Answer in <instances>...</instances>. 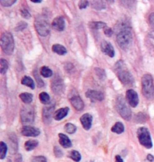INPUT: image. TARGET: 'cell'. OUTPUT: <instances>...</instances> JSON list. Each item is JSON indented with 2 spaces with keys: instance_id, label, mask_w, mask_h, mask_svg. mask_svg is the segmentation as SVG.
Wrapping results in <instances>:
<instances>
[{
  "instance_id": "1",
  "label": "cell",
  "mask_w": 154,
  "mask_h": 162,
  "mask_svg": "<svg viewBox=\"0 0 154 162\" xmlns=\"http://www.w3.org/2000/svg\"><path fill=\"white\" fill-rule=\"evenodd\" d=\"M115 30L117 32L116 40L119 46L124 51L128 50L133 40L132 30L128 22L121 20L116 24Z\"/></svg>"
},
{
  "instance_id": "2",
  "label": "cell",
  "mask_w": 154,
  "mask_h": 162,
  "mask_svg": "<svg viewBox=\"0 0 154 162\" xmlns=\"http://www.w3.org/2000/svg\"><path fill=\"white\" fill-rule=\"evenodd\" d=\"M113 70L123 85L127 87H132L134 85V78L122 60L118 61L115 64Z\"/></svg>"
},
{
  "instance_id": "3",
  "label": "cell",
  "mask_w": 154,
  "mask_h": 162,
  "mask_svg": "<svg viewBox=\"0 0 154 162\" xmlns=\"http://www.w3.org/2000/svg\"><path fill=\"white\" fill-rule=\"evenodd\" d=\"M34 25L37 33L43 37L48 36L50 32V25L47 17L44 15H38L36 17Z\"/></svg>"
},
{
  "instance_id": "4",
  "label": "cell",
  "mask_w": 154,
  "mask_h": 162,
  "mask_svg": "<svg viewBox=\"0 0 154 162\" xmlns=\"http://www.w3.org/2000/svg\"><path fill=\"white\" fill-rule=\"evenodd\" d=\"M142 93L145 97L149 100L154 99V84L152 77L149 74H145L142 78Z\"/></svg>"
},
{
  "instance_id": "5",
  "label": "cell",
  "mask_w": 154,
  "mask_h": 162,
  "mask_svg": "<svg viewBox=\"0 0 154 162\" xmlns=\"http://www.w3.org/2000/svg\"><path fill=\"white\" fill-rule=\"evenodd\" d=\"M116 110L120 114L122 118L127 121H130L132 117V113L129 106L128 105L125 98L121 95L117 96L115 103Z\"/></svg>"
},
{
  "instance_id": "6",
  "label": "cell",
  "mask_w": 154,
  "mask_h": 162,
  "mask_svg": "<svg viewBox=\"0 0 154 162\" xmlns=\"http://www.w3.org/2000/svg\"><path fill=\"white\" fill-rule=\"evenodd\" d=\"M0 44L2 50L5 54L11 55L13 53L15 49V41L13 35L10 33L5 32L2 33Z\"/></svg>"
},
{
  "instance_id": "7",
  "label": "cell",
  "mask_w": 154,
  "mask_h": 162,
  "mask_svg": "<svg viewBox=\"0 0 154 162\" xmlns=\"http://www.w3.org/2000/svg\"><path fill=\"white\" fill-rule=\"evenodd\" d=\"M137 135L138 141L142 146L145 147L147 149H151L152 147L151 134L147 128H139L137 131Z\"/></svg>"
},
{
  "instance_id": "8",
  "label": "cell",
  "mask_w": 154,
  "mask_h": 162,
  "mask_svg": "<svg viewBox=\"0 0 154 162\" xmlns=\"http://www.w3.org/2000/svg\"><path fill=\"white\" fill-rule=\"evenodd\" d=\"M21 121L23 125H30L34 121V110L32 106H24L20 113Z\"/></svg>"
},
{
  "instance_id": "9",
  "label": "cell",
  "mask_w": 154,
  "mask_h": 162,
  "mask_svg": "<svg viewBox=\"0 0 154 162\" xmlns=\"http://www.w3.org/2000/svg\"><path fill=\"white\" fill-rule=\"evenodd\" d=\"M51 88L52 92L56 95H60L64 93L65 89V83L63 79L59 76H56L51 81Z\"/></svg>"
},
{
  "instance_id": "10",
  "label": "cell",
  "mask_w": 154,
  "mask_h": 162,
  "mask_svg": "<svg viewBox=\"0 0 154 162\" xmlns=\"http://www.w3.org/2000/svg\"><path fill=\"white\" fill-rule=\"evenodd\" d=\"M55 105L52 103H49L43 108L42 110V120L45 123L49 125L52 121L54 115Z\"/></svg>"
},
{
  "instance_id": "11",
  "label": "cell",
  "mask_w": 154,
  "mask_h": 162,
  "mask_svg": "<svg viewBox=\"0 0 154 162\" xmlns=\"http://www.w3.org/2000/svg\"><path fill=\"white\" fill-rule=\"evenodd\" d=\"M69 102L77 111H81L84 108V103L80 95L77 92L72 91L69 97Z\"/></svg>"
},
{
  "instance_id": "12",
  "label": "cell",
  "mask_w": 154,
  "mask_h": 162,
  "mask_svg": "<svg viewBox=\"0 0 154 162\" xmlns=\"http://www.w3.org/2000/svg\"><path fill=\"white\" fill-rule=\"evenodd\" d=\"M21 133L24 136L34 138L40 135L41 131L36 127L30 125H25L22 128Z\"/></svg>"
},
{
  "instance_id": "13",
  "label": "cell",
  "mask_w": 154,
  "mask_h": 162,
  "mask_svg": "<svg viewBox=\"0 0 154 162\" xmlns=\"http://www.w3.org/2000/svg\"><path fill=\"white\" fill-rule=\"evenodd\" d=\"M126 99L131 106L135 108L138 105L139 102L137 93L134 89H130L126 92Z\"/></svg>"
},
{
  "instance_id": "14",
  "label": "cell",
  "mask_w": 154,
  "mask_h": 162,
  "mask_svg": "<svg viewBox=\"0 0 154 162\" xmlns=\"http://www.w3.org/2000/svg\"><path fill=\"white\" fill-rule=\"evenodd\" d=\"M101 50L103 53L110 57H113L115 55V51L112 44L107 41L103 40L101 44Z\"/></svg>"
},
{
  "instance_id": "15",
  "label": "cell",
  "mask_w": 154,
  "mask_h": 162,
  "mask_svg": "<svg viewBox=\"0 0 154 162\" xmlns=\"http://www.w3.org/2000/svg\"><path fill=\"white\" fill-rule=\"evenodd\" d=\"M86 97L93 101H102L104 99V94L100 91L89 89L86 92Z\"/></svg>"
},
{
  "instance_id": "16",
  "label": "cell",
  "mask_w": 154,
  "mask_h": 162,
  "mask_svg": "<svg viewBox=\"0 0 154 162\" xmlns=\"http://www.w3.org/2000/svg\"><path fill=\"white\" fill-rule=\"evenodd\" d=\"M52 27L57 32H62L65 28V18L63 16H57L52 22Z\"/></svg>"
},
{
  "instance_id": "17",
  "label": "cell",
  "mask_w": 154,
  "mask_h": 162,
  "mask_svg": "<svg viewBox=\"0 0 154 162\" xmlns=\"http://www.w3.org/2000/svg\"><path fill=\"white\" fill-rule=\"evenodd\" d=\"M93 117L89 113L84 114L80 117V122L83 128L86 131L90 129L92 125Z\"/></svg>"
},
{
  "instance_id": "18",
  "label": "cell",
  "mask_w": 154,
  "mask_h": 162,
  "mask_svg": "<svg viewBox=\"0 0 154 162\" xmlns=\"http://www.w3.org/2000/svg\"><path fill=\"white\" fill-rule=\"evenodd\" d=\"M69 111V108L68 107L61 108L54 112L53 115V119H54L57 121H60L63 119L67 116Z\"/></svg>"
},
{
  "instance_id": "19",
  "label": "cell",
  "mask_w": 154,
  "mask_h": 162,
  "mask_svg": "<svg viewBox=\"0 0 154 162\" xmlns=\"http://www.w3.org/2000/svg\"><path fill=\"white\" fill-rule=\"evenodd\" d=\"M59 143L64 148H69L72 146L71 140L66 134L63 133H60L58 134Z\"/></svg>"
},
{
  "instance_id": "20",
  "label": "cell",
  "mask_w": 154,
  "mask_h": 162,
  "mask_svg": "<svg viewBox=\"0 0 154 162\" xmlns=\"http://www.w3.org/2000/svg\"><path fill=\"white\" fill-rule=\"evenodd\" d=\"M52 51L60 56H63L67 52L65 47L60 44H55L52 46Z\"/></svg>"
},
{
  "instance_id": "21",
  "label": "cell",
  "mask_w": 154,
  "mask_h": 162,
  "mask_svg": "<svg viewBox=\"0 0 154 162\" xmlns=\"http://www.w3.org/2000/svg\"><path fill=\"white\" fill-rule=\"evenodd\" d=\"M39 145V142L37 140L31 139L25 142L24 144V148L26 151H30L34 149L37 146Z\"/></svg>"
},
{
  "instance_id": "22",
  "label": "cell",
  "mask_w": 154,
  "mask_h": 162,
  "mask_svg": "<svg viewBox=\"0 0 154 162\" xmlns=\"http://www.w3.org/2000/svg\"><path fill=\"white\" fill-rule=\"evenodd\" d=\"M89 27L90 29L93 30H99L105 29L107 27V25L102 21H91L89 23Z\"/></svg>"
},
{
  "instance_id": "23",
  "label": "cell",
  "mask_w": 154,
  "mask_h": 162,
  "mask_svg": "<svg viewBox=\"0 0 154 162\" xmlns=\"http://www.w3.org/2000/svg\"><path fill=\"white\" fill-rule=\"evenodd\" d=\"M21 84L24 85H25L31 89H35V84L32 78L28 76H24L21 79Z\"/></svg>"
},
{
  "instance_id": "24",
  "label": "cell",
  "mask_w": 154,
  "mask_h": 162,
  "mask_svg": "<svg viewBox=\"0 0 154 162\" xmlns=\"http://www.w3.org/2000/svg\"><path fill=\"white\" fill-rule=\"evenodd\" d=\"M19 98L21 99V100L26 104H30L32 103L33 99V95L32 93L25 92L22 93L19 96Z\"/></svg>"
},
{
  "instance_id": "25",
  "label": "cell",
  "mask_w": 154,
  "mask_h": 162,
  "mask_svg": "<svg viewBox=\"0 0 154 162\" xmlns=\"http://www.w3.org/2000/svg\"><path fill=\"white\" fill-rule=\"evenodd\" d=\"M111 130L113 132L117 134H121L124 132L125 127L122 122H117L114 123V125L112 127Z\"/></svg>"
},
{
  "instance_id": "26",
  "label": "cell",
  "mask_w": 154,
  "mask_h": 162,
  "mask_svg": "<svg viewBox=\"0 0 154 162\" xmlns=\"http://www.w3.org/2000/svg\"><path fill=\"white\" fill-rule=\"evenodd\" d=\"M40 74L43 78H48L53 75V72L48 67L43 66L40 69Z\"/></svg>"
},
{
  "instance_id": "27",
  "label": "cell",
  "mask_w": 154,
  "mask_h": 162,
  "mask_svg": "<svg viewBox=\"0 0 154 162\" xmlns=\"http://www.w3.org/2000/svg\"><path fill=\"white\" fill-rule=\"evenodd\" d=\"M68 157L75 162H80L81 160V154L76 150H72L70 151L68 155Z\"/></svg>"
},
{
  "instance_id": "28",
  "label": "cell",
  "mask_w": 154,
  "mask_h": 162,
  "mask_svg": "<svg viewBox=\"0 0 154 162\" xmlns=\"http://www.w3.org/2000/svg\"><path fill=\"white\" fill-rule=\"evenodd\" d=\"M92 8L97 10H101L106 8V5L102 1H93L92 3Z\"/></svg>"
},
{
  "instance_id": "29",
  "label": "cell",
  "mask_w": 154,
  "mask_h": 162,
  "mask_svg": "<svg viewBox=\"0 0 154 162\" xmlns=\"http://www.w3.org/2000/svg\"><path fill=\"white\" fill-rule=\"evenodd\" d=\"M8 68V63L7 61L4 58L0 59V73L1 74H4L7 72Z\"/></svg>"
},
{
  "instance_id": "30",
  "label": "cell",
  "mask_w": 154,
  "mask_h": 162,
  "mask_svg": "<svg viewBox=\"0 0 154 162\" xmlns=\"http://www.w3.org/2000/svg\"><path fill=\"white\" fill-rule=\"evenodd\" d=\"M39 99L43 105H48L50 103V96L46 92H42L39 95Z\"/></svg>"
},
{
  "instance_id": "31",
  "label": "cell",
  "mask_w": 154,
  "mask_h": 162,
  "mask_svg": "<svg viewBox=\"0 0 154 162\" xmlns=\"http://www.w3.org/2000/svg\"><path fill=\"white\" fill-rule=\"evenodd\" d=\"M64 129L67 133L69 134H73L77 131V128L72 123H67L64 127Z\"/></svg>"
},
{
  "instance_id": "32",
  "label": "cell",
  "mask_w": 154,
  "mask_h": 162,
  "mask_svg": "<svg viewBox=\"0 0 154 162\" xmlns=\"http://www.w3.org/2000/svg\"><path fill=\"white\" fill-rule=\"evenodd\" d=\"M7 146L6 143L1 141L0 142V159L1 160L4 159L7 154Z\"/></svg>"
},
{
  "instance_id": "33",
  "label": "cell",
  "mask_w": 154,
  "mask_h": 162,
  "mask_svg": "<svg viewBox=\"0 0 154 162\" xmlns=\"http://www.w3.org/2000/svg\"><path fill=\"white\" fill-rule=\"evenodd\" d=\"M95 73L100 80L104 81L106 79V73L104 69L96 67L95 68Z\"/></svg>"
},
{
  "instance_id": "34",
  "label": "cell",
  "mask_w": 154,
  "mask_h": 162,
  "mask_svg": "<svg viewBox=\"0 0 154 162\" xmlns=\"http://www.w3.org/2000/svg\"><path fill=\"white\" fill-rule=\"evenodd\" d=\"M33 74H34L35 80H36V82H37L38 87H39V88L43 87L45 85V83H44L42 79V78H41V76H39L37 71V70H34V72H33Z\"/></svg>"
},
{
  "instance_id": "35",
  "label": "cell",
  "mask_w": 154,
  "mask_h": 162,
  "mask_svg": "<svg viewBox=\"0 0 154 162\" xmlns=\"http://www.w3.org/2000/svg\"><path fill=\"white\" fill-rule=\"evenodd\" d=\"M27 26H28V24L26 22L21 21L17 24L15 30L16 32H21L24 30L25 29H26Z\"/></svg>"
},
{
  "instance_id": "36",
  "label": "cell",
  "mask_w": 154,
  "mask_h": 162,
  "mask_svg": "<svg viewBox=\"0 0 154 162\" xmlns=\"http://www.w3.org/2000/svg\"><path fill=\"white\" fill-rule=\"evenodd\" d=\"M136 122L140 123H143L146 121V117L145 114L143 113H139L135 117Z\"/></svg>"
},
{
  "instance_id": "37",
  "label": "cell",
  "mask_w": 154,
  "mask_h": 162,
  "mask_svg": "<svg viewBox=\"0 0 154 162\" xmlns=\"http://www.w3.org/2000/svg\"><path fill=\"white\" fill-rule=\"evenodd\" d=\"M16 0H1L0 3L3 7H10L16 3Z\"/></svg>"
},
{
  "instance_id": "38",
  "label": "cell",
  "mask_w": 154,
  "mask_h": 162,
  "mask_svg": "<svg viewBox=\"0 0 154 162\" xmlns=\"http://www.w3.org/2000/svg\"><path fill=\"white\" fill-rule=\"evenodd\" d=\"M20 13H21V15L25 19H28L32 17L31 14L30 13V12L27 8H22L20 10Z\"/></svg>"
},
{
  "instance_id": "39",
  "label": "cell",
  "mask_w": 154,
  "mask_h": 162,
  "mask_svg": "<svg viewBox=\"0 0 154 162\" xmlns=\"http://www.w3.org/2000/svg\"><path fill=\"white\" fill-rule=\"evenodd\" d=\"M54 155L57 157V158H61L62 157V156L63 155V153L62 151V149L58 147V146H54Z\"/></svg>"
},
{
  "instance_id": "40",
  "label": "cell",
  "mask_w": 154,
  "mask_h": 162,
  "mask_svg": "<svg viewBox=\"0 0 154 162\" xmlns=\"http://www.w3.org/2000/svg\"><path fill=\"white\" fill-rule=\"evenodd\" d=\"M31 162H47V160L44 156L39 155L34 157Z\"/></svg>"
},
{
  "instance_id": "41",
  "label": "cell",
  "mask_w": 154,
  "mask_h": 162,
  "mask_svg": "<svg viewBox=\"0 0 154 162\" xmlns=\"http://www.w3.org/2000/svg\"><path fill=\"white\" fill-rule=\"evenodd\" d=\"M89 6V1L86 0H82L80 1L78 3V8L80 9H85L87 8V7Z\"/></svg>"
},
{
  "instance_id": "42",
  "label": "cell",
  "mask_w": 154,
  "mask_h": 162,
  "mask_svg": "<svg viewBox=\"0 0 154 162\" xmlns=\"http://www.w3.org/2000/svg\"><path fill=\"white\" fill-rule=\"evenodd\" d=\"M104 33L107 37H111L113 35L114 31L112 29L106 27L105 29H104Z\"/></svg>"
},
{
  "instance_id": "43",
  "label": "cell",
  "mask_w": 154,
  "mask_h": 162,
  "mask_svg": "<svg viewBox=\"0 0 154 162\" xmlns=\"http://www.w3.org/2000/svg\"><path fill=\"white\" fill-rule=\"evenodd\" d=\"M149 21L151 26L154 29V13L150 15L149 18Z\"/></svg>"
},
{
  "instance_id": "44",
  "label": "cell",
  "mask_w": 154,
  "mask_h": 162,
  "mask_svg": "<svg viewBox=\"0 0 154 162\" xmlns=\"http://www.w3.org/2000/svg\"><path fill=\"white\" fill-rule=\"evenodd\" d=\"M15 162H22V156L21 154H17L15 157Z\"/></svg>"
},
{
  "instance_id": "45",
  "label": "cell",
  "mask_w": 154,
  "mask_h": 162,
  "mask_svg": "<svg viewBox=\"0 0 154 162\" xmlns=\"http://www.w3.org/2000/svg\"><path fill=\"white\" fill-rule=\"evenodd\" d=\"M147 160L150 162H154V156L152 154H148L147 155Z\"/></svg>"
},
{
  "instance_id": "46",
  "label": "cell",
  "mask_w": 154,
  "mask_h": 162,
  "mask_svg": "<svg viewBox=\"0 0 154 162\" xmlns=\"http://www.w3.org/2000/svg\"><path fill=\"white\" fill-rule=\"evenodd\" d=\"M115 162H123V160L119 155H116L115 156Z\"/></svg>"
},
{
  "instance_id": "47",
  "label": "cell",
  "mask_w": 154,
  "mask_h": 162,
  "mask_svg": "<svg viewBox=\"0 0 154 162\" xmlns=\"http://www.w3.org/2000/svg\"><path fill=\"white\" fill-rule=\"evenodd\" d=\"M31 1L34 3H41L42 2V0H31Z\"/></svg>"
},
{
  "instance_id": "48",
  "label": "cell",
  "mask_w": 154,
  "mask_h": 162,
  "mask_svg": "<svg viewBox=\"0 0 154 162\" xmlns=\"http://www.w3.org/2000/svg\"><path fill=\"white\" fill-rule=\"evenodd\" d=\"M89 162H93V161H92V160H91V161H90Z\"/></svg>"
}]
</instances>
